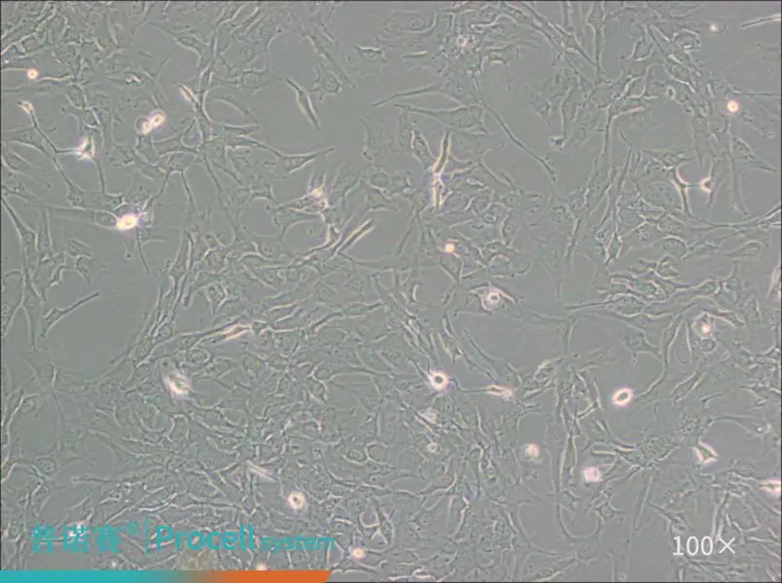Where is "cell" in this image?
Here are the masks:
<instances>
[{"label":"cell","instance_id":"cell-1","mask_svg":"<svg viewBox=\"0 0 782 583\" xmlns=\"http://www.w3.org/2000/svg\"><path fill=\"white\" fill-rule=\"evenodd\" d=\"M399 105L406 108L410 113L431 117L437 120L444 126L452 127V129L471 130L477 127H482L484 129V111L480 106H464V107L449 109V110H427V109L411 107L409 105Z\"/></svg>","mask_w":782,"mask_h":583},{"label":"cell","instance_id":"cell-2","mask_svg":"<svg viewBox=\"0 0 782 583\" xmlns=\"http://www.w3.org/2000/svg\"><path fill=\"white\" fill-rule=\"evenodd\" d=\"M25 291L24 271H8L2 278V339H5L20 306Z\"/></svg>","mask_w":782,"mask_h":583},{"label":"cell","instance_id":"cell-3","mask_svg":"<svg viewBox=\"0 0 782 583\" xmlns=\"http://www.w3.org/2000/svg\"><path fill=\"white\" fill-rule=\"evenodd\" d=\"M25 274V291H24L23 308L25 310L28 322V343L31 350H36L37 337L40 334L41 328L42 306L44 300L39 292L34 286L31 274L26 268H23Z\"/></svg>","mask_w":782,"mask_h":583},{"label":"cell","instance_id":"cell-4","mask_svg":"<svg viewBox=\"0 0 782 583\" xmlns=\"http://www.w3.org/2000/svg\"><path fill=\"white\" fill-rule=\"evenodd\" d=\"M433 13L403 12L391 13L382 28L385 33L393 36H404L406 33H420L430 28L434 23Z\"/></svg>","mask_w":782,"mask_h":583},{"label":"cell","instance_id":"cell-5","mask_svg":"<svg viewBox=\"0 0 782 583\" xmlns=\"http://www.w3.org/2000/svg\"><path fill=\"white\" fill-rule=\"evenodd\" d=\"M4 204L5 209L7 210L8 214L13 221V224H14L19 238H20L24 262L23 268H26L31 274H33L39 263V255L38 251H37V233L33 229L29 228L26 224L23 222V220L19 217L17 212L7 204L5 199H4Z\"/></svg>","mask_w":782,"mask_h":583},{"label":"cell","instance_id":"cell-6","mask_svg":"<svg viewBox=\"0 0 782 583\" xmlns=\"http://www.w3.org/2000/svg\"><path fill=\"white\" fill-rule=\"evenodd\" d=\"M335 151V148L326 149L323 151L310 152L307 154H284L283 152L273 149L272 153L276 156L275 161L265 162V166L273 167L276 174H278L279 177H283L287 175L291 174L303 169V167L307 166L316 159H318L319 157H325L328 154Z\"/></svg>","mask_w":782,"mask_h":583},{"label":"cell","instance_id":"cell-7","mask_svg":"<svg viewBox=\"0 0 782 583\" xmlns=\"http://www.w3.org/2000/svg\"><path fill=\"white\" fill-rule=\"evenodd\" d=\"M319 25H320V23H319ZM319 25L312 26H300V28L302 29L303 36L312 40L313 45L315 46L316 52L323 56V57L327 58L332 66H333L337 71H339L340 73H340V68H338L336 58H335V56H336V53H335V51H336V41H335L334 37L328 33L325 26L319 29ZM342 76L350 87L355 89L356 85L353 84V82L345 78L343 73Z\"/></svg>","mask_w":782,"mask_h":583},{"label":"cell","instance_id":"cell-8","mask_svg":"<svg viewBox=\"0 0 782 583\" xmlns=\"http://www.w3.org/2000/svg\"><path fill=\"white\" fill-rule=\"evenodd\" d=\"M51 211H55L58 217L68 218V219H78L85 221L98 227L108 229V230H118L119 219L113 213L103 211V210H89L85 209H63V207H48Z\"/></svg>","mask_w":782,"mask_h":583},{"label":"cell","instance_id":"cell-9","mask_svg":"<svg viewBox=\"0 0 782 583\" xmlns=\"http://www.w3.org/2000/svg\"><path fill=\"white\" fill-rule=\"evenodd\" d=\"M432 92L443 93V94L452 97V98L459 101V103H464V106H469L470 103H472V98H470V95L468 94L466 89H465L462 85H457V82L449 81L445 85L437 83L431 85V86L427 88H424V89L399 93V94L390 95V97L385 98V100L377 101V103H372V105H373L374 107H379V106L384 105L385 103H390V100H396V98H398L413 97V95H419L424 94V93Z\"/></svg>","mask_w":782,"mask_h":583},{"label":"cell","instance_id":"cell-10","mask_svg":"<svg viewBox=\"0 0 782 583\" xmlns=\"http://www.w3.org/2000/svg\"><path fill=\"white\" fill-rule=\"evenodd\" d=\"M62 265H66V253L63 251L56 253L54 257L39 261L38 267L31 274L34 286L43 298L44 303L47 302L48 290L51 289V282L56 271Z\"/></svg>","mask_w":782,"mask_h":583},{"label":"cell","instance_id":"cell-11","mask_svg":"<svg viewBox=\"0 0 782 583\" xmlns=\"http://www.w3.org/2000/svg\"><path fill=\"white\" fill-rule=\"evenodd\" d=\"M667 236L662 233L657 226L646 225L637 229L635 231H630L626 236H622L623 241V249L621 256L626 255L632 250L645 248L652 246L655 242Z\"/></svg>","mask_w":782,"mask_h":583},{"label":"cell","instance_id":"cell-12","mask_svg":"<svg viewBox=\"0 0 782 583\" xmlns=\"http://www.w3.org/2000/svg\"><path fill=\"white\" fill-rule=\"evenodd\" d=\"M316 78L313 87L308 90L310 94L318 95V100L323 101L327 95H339L342 92L343 84L339 77L333 71L325 68L323 63L316 68Z\"/></svg>","mask_w":782,"mask_h":583},{"label":"cell","instance_id":"cell-13","mask_svg":"<svg viewBox=\"0 0 782 583\" xmlns=\"http://www.w3.org/2000/svg\"><path fill=\"white\" fill-rule=\"evenodd\" d=\"M100 295H102V293L97 291L93 293L91 295H85V297L81 298V299L77 300L76 303H74L73 305L66 306V308H53L52 310L42 318L41 328H40L39 334L40 339L46 340L47 335H49L50 331L54 328L58 322L62 321L63 318H66L69 314L73 313L74 311L78 310L81 306L87 305L88 303L92 302V300L98 299Z\"/></svg>","mask_w":782,"mask_h":583},{"label":"cell","instance_id":"cell-14","mask_svg":"<svg viewBox=\"0 0 782 583\" xmlns=\"http://www.w3.org/2000/svg\"><path fill=\"white\" fill-rule=\"evenodd\" d=\"M359 122L363 125L366 130V140L364 142L363 157L366 161L373 162L377 166V159L382 155V145H384V132L382 127L367 121L363 118L359 119Z\"/></svg>","mask_w":782,"mask_h":583},{"label":"cell","instance_id":"cell-15","mask_svg":"<svg viewBox=\"0 0 782 583\" xmlns=\"http://www.w3.org/2000/svg\"><path fill=\"white\" fill-rule=\"evenodd\" d=\"M395 107L403 109L402 113L398 117V127L396 137L393 138L392 145H388L392 151L403 152V153H412V142H413L414 132L416 130L414 125L410 122V112L406 108L395 105Z\"/></svg>","mask_w":782,"mask_h":583},{"label":"cell","instance_id":"cell-16","mask_svg":"<svg viewBox=\"0 0 782 583\" xmlns=\"http://www.w3.org/2000/svg\"><path fill=\"white\" fill-rule=\"evenodd\" d=\"M621 340L625 347L632 353V361L635 363L637 362V356L640 353H650L656 358H662L658 346L649 342L645 332L638 331V330L632 328V332L622 335Z\"/></svg>","mask_w":782,"mask_h":583},{"label":"cell","instance_id":"cell-17","mask_svg":"<svg viewBox=\"0 0 782 583\" xmlns=\"http://www.w3.org/2000/svg\"><path fill=\"white\" fill-rule=\"evenodd\" d=\"M272 74L270 66L267 63L263 70L250 69V70L239 71L236 73V88L241 90H255V92L265 89L271 81Z\"/></svg>","mask_w":782,"mask_h":583},{"label":"cell","instance_id":"cell-18","mask_svg":"<svg viewBox=\"0 0 782 583\" xmlns=\"http://www.w3.org/2000/svg\"><path fill=\"white\" fill-rule=\"evenodd\" d=\"M281 83L287 85V86L291 88L292 90L296 93L297 103L299 105L301 110L307 116L308 122L312 124V126L315 127L316 130H320V120H319L318 113H316L315 107L312 103V100L310 98V93L308 90H306L304 88L297 84L293 79L289 78V77H283V78L278 80Z\"/></svg>","mask_w":782,"mask_h":583},{"label":"cell","instance_id":"cell-19","mask_svg":"<svg viewBox=\"0 0 782 583\" xmlns=\"http://www.w3.org/2000/svg\"><path fill=\"white\" fill-rule=\"evenodd\" d=\"M722 289L721 279L710 278L703 283L692 286L690 289L680 291L672 295V299L682 303H688L689 300L699 299V298H709L716 295Z\"/></svg>","mask_w":782,"mask_h":583},{"label":"cell","instance_id":"cell-20","mask_svg":"<svg viewBox=\"0 0 782 583\" xmlns=\"http://www.w3.org/2000/svg\"><path fill=\"white\" fill-rule=\"evenodd\" d=\"M37 251H38L39 261L54 257L56 255L53 248L51 233H50L49 216L45 209L41 210L40 225L37 231Z\"/></svg>","mask_w":782,"mask_h":583},{"label":"cell","instance_id":"cell-21","mask_svg":"<svg viewBox=\"0 0 782 583\" xmlns=\"http://www.w3.org/2000/svg\"><path fill=\"white\" fill-rule=\"evenodd\" d=\"M108 266L103 262L102 258L80 257L74 261L73 270L75 271L76 273L83 278V280L86 282L87 285L92 286L95 276L97 275L100 271L108 270Z\"/></svg>","mask_w":782,"mask_h":583},{"label":"cell","instance_id":"cell-22","mask_svg":"<svg viewBox=\"0 0 782 583\" xmlns=\"http://www.w3.org/2000/svg\"><path fill=\"white\" fill-rule=\"evenodd\" d=\"M662 256H667L674 261H684L688 252V244L674 236H667L652 245Z\"/></svg>","mask_w":782,"mask_h":583},{"label":"cell","instance_id":"cell-23","mask_svg":"<svg viewBox=\"0 0 782 583\" xmlns=\"http://www.w3.org/2000/svg\"><path fill=\"white\" fill-rule=\"evenodd\" d=\"M412 152L425 169L434 166L436 159L431 154L429 146H428L427 140H424V135H422V132L417 129L414 132Z\"/></svg>","mask_w":782,"mask_h":583},{"label":"cell","instance_id":"cell-24","mask_svg":"<svg viewBox=\"0 0 782 583\" xmlns=\"http://www.w3.org/2000/svg\"><path fill=\"white\" fill-rule=\"evenodd\" d=\"M63 243H65V248L63 251L69 257L74 258V259L80 257H94L95 249L93 248L91 245L80 241L79 238L71 236L68 231H66L65 236H63Z\"/></svg>","mask_w":782,"mask_h":583},{"label":"cell","instance_id":"cell-25","mask_svg":"<svg viewBox=\"0 0 782 583\" xmlns=\"http://www.w3.org/2000/svg\"><path fill=\"white\" fill-rule=\"evenodd\" d=\"M724 241V238L716 242H709L701 239L695 243L690 244L688 246V252L684 261L699 259V258L709 257V256L716 254L722 249V243Z\"/></svg>","mask_w":782,"mask_h":583},{"label":"cell","instance_id":"cell-26","mask_svg":"<svg viewBox=\"0 0 782 583\" xmlns=\"http://www.w3.org/2000/svg\"><path fill=\"white\" fill-rule=\"evenodd\" d=\"M355 52L356 53V55H358V57L361 58V61H363V63L373 65V68L376 69L379 73H380V70H382V68H384L385 63H387L384 49L355 46Z\"/></svg>","mask_w":782,"mask_h":583},{"label":"cell","instance_id":"cell-27","mask_svg":"<svg viewBox=\"0 0 782 583\" xmlns=\"http://www.w3.org/2000/svg\"><path fill=\"white\" fill-rule=\"evenodd\" d=\"M761 252H762V244L759 242L750 241L741 245L738 248L726 253L725 257L734 260L756 259V258H759Z\"/></svg>","mask_w":782,"mask_h":583},{"label":"cell","instance_id":"cell-28","mask_svg":"<svg viewBox=\"0 0 782 583\" xmlns=\"http://www.w3.org/2000/svg\"><path fill=\"white\" fill-rule=\"evenodd\" d=\"M224 142L227 147L233 149L236 148H260L268 150L272 153L273 149L265 143L260 142V141L255 140L254 138L249 137H238V135H226L224 138Z\"/></svg>","mask_w":782,"mask_h":583},{"label":"cell","instance_id":"cell-29","mask_svg":"<svg viewBox=\"0 0 782 583\" xmlns=\"http://www.w3.org/2000/svg\"><path fill=\"white\" fill-rule=\"evenodd\" d=\"M721 285L722 288L724 287L728 292L734 293L736 295V303L739 302V298L743 294L744 286L743 281L739 276V263L735 262L733 263V271L730 273V275L727 278L721 279Z\"/></svg>","mask_w":782,"mask_h":583},{"label":"cell","instance_id":"cell-30","mask_svg":"<svg viewBox=\"0 0 782 583\" xmlns=\"http://www.w3.org/2000/svg\"><path fill=\"white\" fill-rule=\"evenodd\" d=\"M674 260L667 256H663L659 262H656L653 273L659 278L664 279H678L681 278V273L674 268Z\"/></svg>","mask_w":782,"mask_h":583},{"label":"cell","instance_id":"cell-31","mask_svg":"<svg viewBox=\"0 0 782 583\" xmlns=\"http://www.w3.org/2000/svg\"><path fill=\"white\" fill-rule=\"evenodd\" d=\"M702 310L704 312L710 314V315H714L720 317V318L724 319V320L729 322V323L733 325L735 327L744 326V323L735 313L731 312V311L720 310V308L717 305H714L707 300V303L702 305Z\"/></svg>","mask_w":782,"mask_h":583},{"label":"cell","instance_id":"cell-32","mask_svg":"<svg viewBox=\"0 0 782 583\" xmlns=\"http://www.w3.org/2000/svg\"><path fill=\"white\" fill-rule=\"evenodd\" d=\"M709 314H702L696 320H694V327H692L695 334L701 339L710 337L712 332V324L710 323Z\"/></svg>","mask_w":782,"mask_h":583},{"label":"cell","instance_id":"cell-33","mask_svg":"<svg viewBox=\"0 0 782 583\" xmlns=\"http://www.w3.org/2000/svg\"><path fill=\"white\" fill-rule=\"evenodd\" d=\"M622 249H623V241H622V236H620L618 231H617L616 229L612 238L609 239L608 261H606V263L610 265L611 263L615 262V261L618 259L619 256H621Z\"/></svg>","mask_w":782,"mask_h":583},{"label":"cell","instance_id":"cell-34","mask_svg":"<svg viewBox=\"0 0 782 583\" xmlns=\"http://www.w3.org/2000/svg\"><path fill=\"white\" fill-rule=\"evenodd\" d=\"M227 135H238V137H249L254 132H260L261 125H249V126H222Z\"/></svg>","mask_w":782,"mask_h":583},{"label":"cell","instance_id":"cell-35","mask_svg":"<svg viewBox=\"0 0 782 583\" xmlns=\"http://www.w3.org/2000/svg\"><path fill=\"white\" fill-rule=\"evenodd\" d=\"M744 316L746 317V321L750 322L751 324H760L761 316L759 311H758V305L756 298H752L750 302L747 303L746 308L743 310Z\"/></svg>","mask_w":782,"mask_h":583},{"label":"cell","instance_id":"cell-36","mask_svg":"<svg viewBox=\"0 0 782 583\" xmlns=\"http://www.w3.org/2000/svg\"><path fill=\"white\" fill-rule=\"evenodd\" d=\"M288 502L290 507L293 508L294 510H300L304 507L306 504V499L304 495L300 493V492H292L288 498Z\"/></svg>","mask_w":782,"mask_h":583},{"label":"cell","instance_id":"cell-37","mask_svg":"<svg viewBox=\"0 0 782 583\" xmlns=\"http://www.w3.org/2000/svg\"><path fill=\"white\" fill-rule=\"evenodd\" d=\"M779 275H781V271H779L778 265V267L776 268V270L773 273V282H771V288L770 292H768V300L773 299L776 295H779V288H781V285H779Z\"/></svg>","mask_w":782,"mask_h":583},{"label":"cell","instance_id":"cell-38","mask_svg":"<svg viewBox=\"0 0 782 583\" xmlns=\"http://www.w3.org/2000/svg\"><path fill=\"white\" fill-rule=\"evenodd\" d=\"M353 555L356 558H361L363 556V551L360 550H355L353 551Z\"/></svg>","mask_w":782,"mask_h":583}]
</instances>
